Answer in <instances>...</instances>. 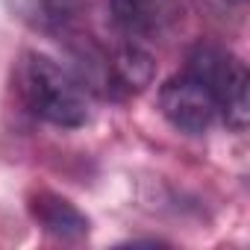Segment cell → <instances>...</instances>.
<instances>
[{"mask_svg":"<svg viewBox=\"0 0 250 250\" xmlns=\"http://www.w3.org/2000/svg\"><path fill=\"white\" fill-rule=\"evenodd\" d=\"M15 88L24 106L56 127L88 124V94L80 80L44 53L27 50L15 68Z\"/></svg>","mask_w":250,"mask_h":250,"instance_id":"6da1fadb","label":"cell"},{"mask_svg":"<svg viewBox=\"0 0 250 250\" xmlns=\"http://www.w3.org/2000/svg\"><path fill=\"white\" fill-rule=\"evenodd\" d=\"M159 109L174 130L188 133V136L206 133L221 115L212 91L200 80H194L191 74L171 77L159 88Z\"/></svg>","mask_w":250,"mask_h":250,"instance_id":"3957f363","label":"cell"},{"mask_svg":"<svg viewBox=\"0 0 250 250\" xmlns=\"http://www.w3.org/2000/svg\"><path fill=\"white\" fill-rule=\"evenodd\" d=\"M30 215L36 218V224L62 241H77L83 235H88V218L65 197L53 194V191H39L30 197Z\"/></svg>","mask_w":250,"mask_h":250,"instance_id":"5b68a950","label":"cell"},{"mask_svg":"<svg viewBox=\"0 0 250 250\" xmlns=\"http://www.w3.org/2000/svg\"><path fill=\"white\" fill-rule=\"evenodd\" d=\"M200 9H206L212 18L227 21V24H241L247 15V3L250 0H197Z\"/></svg>","mask_w":250,"mask_h":250,"instance_id":"52a82bcc","label":"cell"},{"mask_svg":"<svg viewBox=\"0 0 250 250\" xmlns=\"http://www.w3.org/2000/svg\"><path fill=\"white\" fill-rule=\"evenodd\" d=\"M112 18L130 39H165L186 21L183 0H112Z\"/></svg>","mask_w":250,"mask_h":250,"instance_id":"277c9868","label":"cell"},{"mask_svg":"<svg viewBox=\"0 0 250 250\" xmlns=\"http://www.w3.org/2000/svg\"><path fill=\"white\" fill-rule=\"evenodd\" d=\"M112 77L124 85V88H145L153 77V59L150 53H145L139 44H124L115 56V62L109 65Z\"/></svg>","mask_w":250,"mask_h":250,"instance_id":"8992f818","label":"cell"},{"mask_svg":"<svg viewBox=\"0 0 250 250\" xmlns=\"http://www.w3.org/2000/svg\"><path fill=\"white\" fill-rule=\"evenodd\" d=\"M186 74H191L194 80H200L224 121L229 124L232 130H244L247 121H250V103H247V68L238 56H232L229 50L218 47V44H209V42H200L188 50V59H186Z\"/></svg>","mask_w":250,"mask_h":250,"instance_id":"7a4b0ae2","label":"cell"}]
</instances>
